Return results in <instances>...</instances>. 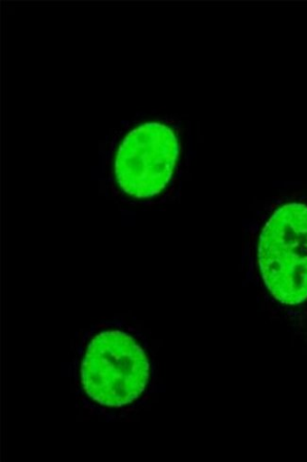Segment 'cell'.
Masks as SVG:
<instances>
[{"instance_id": "1", "label": "cell", "mask_w": 307, "mask_h": 462, "mask_svg": "<svg viewBox=\"0 0 307 462\" xmlns=\"http://www.w3.org/2000/svg\"><path fill=\"white\" fill-rule=\"evenodd\" d=\"M263 281L285 305L307 300V206L286 204L264 226L258 244Z\"/></svg>"}, {"instance_id": "2", "label": "cell", "mask_w": 307, "mask_h": 462, "mask_svg": "<svg viewBox=\"0 0 307 462\" xmlns=\"http://www.w3.org/2000/svg\"><path fill=\"white\" fill-rule=\"evenodd\" d=\"M150 377L147 356L130 335L107 330L90 343L81 382L87 393L100 405L122 407L144 392Z\"/></svg>"}, {"instance_id": "3", "label": "cell", "mask_w": 307, "mask_h": 462, "mask_svg": "<svg viewBox=\"0 0 307 462\" xmlns=\"http://www.w3.org/2000/svg\"><path fill=\"white\" fill-rule=\"evenodd\" d=\"M179 156L173 132L160 123H147L121 143L115 162L116 180L126 194L148 199L170 182Z\"/></svg>"}]
</instances>
